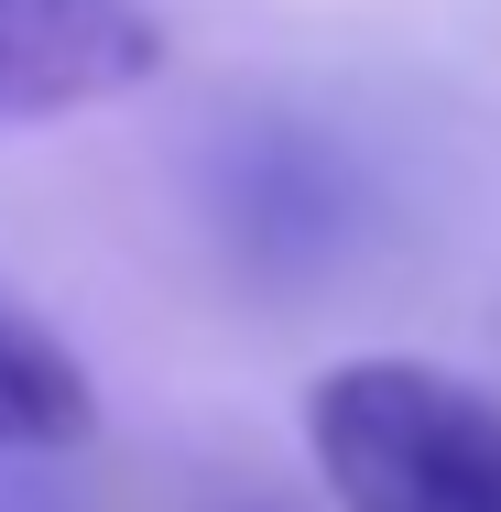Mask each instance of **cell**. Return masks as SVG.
<instances>
[{"label":"cell","instance_id":"cell-5","mask_svg":"<svg viewBox=\"0 0 501 512\" xmlns=\"http://www.w3.org/2000/svg\"><path fill=\"white\" fill-rule=\"evenodd\" d=\"M0 512H66L55 491H33V480H0Z\"/></svg>","mask_w":501,"mask_h":512},{"label":"cell","instance_id":"cell-1","mask_svg":"<svg viewBox=\"0 0 501 512\" xmlns=\"http://www.w3.org/2000/svg\"><path fill=\"white\" fill-rule=\"evenodd\" d=\"M316 469L349 512H501V404L425 360H349L305 393Z\"/></svg>","mask_w":501,"mask_h":512},{"label":"cell","instance_id":"cell-2","mask_svg":"<svg viewBox=\"0 0 501 512\" xmlns=\"http://www.w3.org/2000/svg\"><path fill=\"white\" fill-rule=\"evenodd\" d=\"M207 218L229 240L240 273L262 284H305V273H338L360 218H371V186L360 164L327 142V131H295V120H251L218 142L207 164Z\"/></svg>","mask_w":501,"mask_h":512},{"label":"cell","instance_id":"cell-3","mask_svg":"<svg viewBox=\"0 0 501 512\" xmlns=\"http://www.w3.org/2000/svg\"><path fill=\"white\" fill-rule=\"evenodd\" d=\"M164 66L142 0H0V131L109 109Z\"/></svg>","mask_w":501,"mask_h":512},{"label":"cell","instance_id":"cell-4","mask_svg":"<svg viewBox=\"0 0 501 512\" xmlns=\"http://www.w3.org/2000/svg\"><path fill=\"white\" fill-rule=\"evenodd\" d=\"M88 425H99L88 371L0 295V458H22V447H77Z\"/></svg>","mask_w":501,"mask_h":512}]
</instances>
